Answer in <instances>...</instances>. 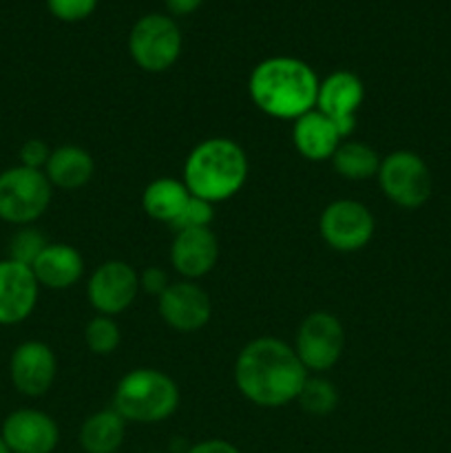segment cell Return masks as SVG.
Masks as SVG:
<instances>
[{
    "label": "cell",
    "instance_id": "1",
    "mask_svg": "<svg viewBox=\"0 0 451 453\" xmlns=\"http://www.w3.org/2000/svg\"><path fill=\"white\" fill-rule=\"evenodd\" d=\"M308 376L294 348L274 336L250 341L234 361V385L241 396L265 410L296 401Z\"/></svg>",
    "mask_w": 451,
    "mask_h": 453
},
{
    "label": "cell",
    "instance_id": "2",
    "mask_svg": "<svg viewBox=\"0 0 451 453\" xmlns=\"http://www.w3.org/2000/svg\"><path fill=\"white\" fill-rule=\"evenodd\" d=\"M318 75L308 62L292 56L261 60L248 80V93L261 113L277 119H296L317 106Z\"/></svg>",
    "mask_w": 451,
    "mask_h": 453
},
{
    "label": "cell",
    "instance_id": "3",
    "mask_svg": "<svg viewBox=\"0 0 451 453\" xmlns=\"http://www.w3.org/2000/svg\"><path fill=\"white\" fill-rule=\"evenodd\" d=\"M248 180L246 150L230 137H210L195 146L184 162V184L190 195L212 206L234 197Z\"/></svg>",
    "mask_w": 451,
    "mask_h": 453
},
{
    "label": "cell",
    "instance_id": "4",
    "mask_svg": "<svg viewBox=\"0 0 451 453\" xmlns=\"http://www.w3.org/2000/svg\"><path fill=\"white\" fill-rule=\"evenodd\" d=\"M111 407L126 423L157 425L180 407V388L166 372L137 367L118 380Z\"/></svg>",
    "mask_w": 451,
    "mask_h": 453
},
{
    "label": "cell",
    "instance_id": "5",
    "mask_svg": "<svg viewBox=\"0 0 451 453\" xmlns=\"http://www.w3.org/2000/svg\"><path fill=\"white\" fill-rule=\"evenodd\" d=\"M53 186L44 171L11 166L0 173V219L13 226H31L49 211Z\"/></svg>",
    "mask_w": 451,
    "mask_h": 453
},
{
    "label": "cell",
    "instance_id": "6",
    "mask_svg": "<svg viewBox=\"0 0 451 453\" xmlns=\"http://www.w3.org/2000/svg\"><path fill=\"white\" fill-rule=\"evenodd\" d=\"M128 53L140 69L164 73L181 53V31L171 16L146 13L128 34Z\"/></svg>",
    "mask_w": 451,
    "mask_h": 453
},
{
    "label": "cell",
    "instance_id": "7",
    "mask_svg": "<svg viewBox=\"0 0 451 453\" xmlns=\"http://www.w3.org/2000/svg\"><path fill=\"white\" fill-rule=\"evenodd\" d=\"M376 180L385 197L405 211L420 208L432 197V173L424 159L414 150H394L380 159Z\"/></svg>",
    "mask_w": 451,
    "mask_h": 453
},
{
    "label": "cell",
    "instance_id": "8",
    "mask_svg": "<svg viewBox=\"0 0 451 453\" xmlns=\"http://www.w3.org/2000/svg\"><path fill=\"white\" fill-rule=\"evenodd\" d=\"M345 349V330L332 312H312L301 321L294 336V352L314 374L332 370Z\"/></svg>",
    "mask_w": 451,
    "mask_h": 453
},
{
    "label": "cell",
    "instance_id": "9",
    "mask_svg": "<svg viewBox=\"0 0 451 453\" xmlns=\"http://www.w3.org/2000/svg\"><path fill=\"white\" fill-rule=\"evenodd\" d=\"M374 215L356 199H336L327 203L318 219L323 242L339 252L363 250L374 237Z\"/></svg>",
    "mask_w": 451,
    "mask_h": 453
},
{
    "label": "cell",
    "instance_id": "10",
    "mask_svg": "<svg viewBox=\"0 0 451 453\" xmlns=\"http://www.w3.org/2000/svg\"><path fill=\"white\" fill-rule=\"evenodd\" d=\"M140 295V274L131 264L119 259L104 261L87 281L88 303L97 314L115 317L133 305Z\"/></svg>",
    "mask_w": 451,
    "mask_h": 453
},
{
    "label": "cell",
    "instance_id": "11",
    "mask_svg": "<svg viewBox=\"0 0 451 453\" xmlns=\"http://www.w3.org/2000/svg\"><path fill=\"white\" fill-rule=\"evenodd\" d=\"M365 100V87L352 71H334L318 84L317 106L325 118H330L348 140L356 128V113Z\"/></svg>",
    "mask_w": 451,
    "mask_h": 453
},
{
    "label": "cell",
    "instance_id": "12",
    "mask_svg": "<svg viewBox=\"0 0 451 453\" xmlns=\"http://www.w3.org/2000/svg\"><path fill=\"white\" fill-rule=\"evenodd\" d=\"M162 321L181 334L202 330L212 317V303L208 292L195 281H172L157 299Z\"/></svg>",
    "mask_w": 451,
    "mask_h": 453
},
{
    "label": "cell",
    "instance_id": "13",
    "mask_svg": "<svg viewBox=\"0 0 451 453\" xmlns=\"http://www.w3.org/2000/svg\"><path fill=\"white\" fill-rule=\"evenodd\" d=\"M57 374V358L42 341H25L18 345L9 361L11 383L22 396H44L53 388Z\"/></svg>",
    "mask_w": 451,
    "mask_h": 453
},
{
    "label": "cell",
    "instance_id": "14",
    "mask_svg": "<svg viewBox=\"0 0 451 453\" xmlns=\"http://www.w3.org/2000/svg\"><path fill=\"white\" fill-rule=\"evenodd\" d=\"M0 436L11 453H53L60 442V427L44 411L22 407L4 418Z\"/></svg>",
    "mask_w": 451,
    "mask_h": 453
},
{
    "label": "cell",
    "instance_id": "15",
    "mask_svg": "<svg viewBox=\"0 0 451 453\" xmlns=\"http://www.w3.org/2000/svg\"><path fill=\"white\" fill-rule=\"evenodd\" d=\"M40 283L34 270L13 259L0 261V326L27 321L38 305Z\"/></svg>",
    "mask_w": 451,
    "mask_h": 453
},
{
    "label": "cell",
    "instance_id": "16",
    "mask_svg": "<svg viewBox=\"0 0 451 453\" xmlns=\"http://www.w3.org/2000/svg\"><path fill=\"white\" fill-rule=\"evenodd\" d=\"M219 259V242L210 228H188L175 233L171 246V264L186 281H195L210 273Z\"/></svg>",
    "mask_w": 451,
    "mask_h": 453
},
{
    "label": "cell",
    "instance_id": "17",
    "mask_svg": "<svg viewBox=\"0 0 451 453\" xmlns=\"http://www.w3.org/2000/svg\"><path fill=\"white\" fill-rule=\"evenodd\" d=\"M343 140L345 137L340 135L336 124L317 109L296 118L294 127H292V142H294L296 150L310 162L332 159Z\"/></svg>",
    "mask_w": 451,
    "mask_h": 453
},
{
    "label": "cell",
    "instance_id": "18",
    "mask_svg": "<svg viewBox=\"0 0 451 453\" xmlns=\"http://www.w3.org/2000/svg\"><path fill=\"white\" fill-rule=\"evenodd\" d=\"M40 288L66 290L73 288L84 274V257L69 243H49L42 255L31 265Z\"/></svg>",
    "mask_w": 451,
    "mask_h": 453
},
{
    "label": "cell",
    "instance_id": "19",
    "mask_svg": "<svg viewBox=\"0 0 451 453\" xmlns=\"http://www.w3.org/2000/svg\"><path fill=\"white\" fill-rule=\"evenodd\" d=\"M93 173H96V162H93L91 153L75 144L53 149L51 157L44 166V175H47L49 184L62 190L82 188L91 181Z\"/></svg>",
    "mask_w": 451,
    "mask_h": 453
},
{
    "label": "cell",
    "instance_id": "20",
    "mask_svg": "<svg viewBox=\"0 0 451 453\" xmlns=\"http://www.w3.org/2000/svg\"><path fill=\"white\" fill-rule=\"evenodd\" d=\"M126 436V420L109 407L88 416L78 432L84 453H118Z\"/></svg>",
    "mask_w": 451,
    "mask_h": 453
},
{
    "label": "cell",
    "instance_id": "21",
    "mask_svg": "<svg viewBox=\"0 0 451 453\" xmlns=\"http://www.w3.org/2000/svg\"><path fill=\"white\" fill-rule=\"evenodd\" d=\"M190 199V190L184 181L172 180V177H157L150 181L141 193V208L150 219L159 224L171 226Z\"/></svg>",
    "mask_w": 451,
    "mask_h": 453
},
{
    "label": "cell",
    "instance_id": "22",
    "mask_svg": "<svg viewBox=\"0 0 451 453\" xmlns=\"http://www.w3.org/2000/svg\"><path fill=\"white\" fill-rule=\"evenodd\" d=\"M332 166L343 180L363 181L378 175L380 155L365 142L343 140L332 155Z\"/></svg>",
    "mask_w": 451,
    "mask_h": 453
},
{
    "label": "cell",
    "instance_id": "23",
    "mask_svg": "<svg viewBox=\"0 0 451 453\" xmlns=\"http://www.w3.org/2000/svg\"><path fill=\"white\" fill-rule=\"evenodd\" d=\"M296 403L308 414L327 416L339 405V392H336L332 380L323 379V376H308L299 396H296Z\"/></svg>",
    "mask_w": 451,
    "mask_h": 453
},
{
    "label": "cell",
    "instance_id": "24",
    "mask_svg": "<svg viewBox=\"0 0 451 453\" xmlns=\"http://www.w3.org/2000/svg\"><path fill=\"white\" fill-rule=\"evenodd\" d=\"M119 341H122V332H119V326L115 323L113 317L97 314L84 327V343L97 357L113 354L118 349Z\"/></svg>",
    "mask_w": 451,
    "mask_h": 453
},
{
    "label": "cell",
    "instance_id": "25",
    "mask_svg": "<svg viewBox=\"0 0 451 453\" xmlns=\"http://www.w3.org/2000/svg\"><path fill=\"white\" fill-rule=\"evenodd\" d=\"M47 246L49 242L44 239V234L40 233V230L31 228V226H22V228L13 234L11 242H9V259L29 265L31 268Z\"/></svg>",
    "mask_w": 451,
    "mask_h": 453
},
{
    "label": "cell",
    "instance_id": "26",
    "mask_svg": "<svg viewBox=\"0 0 451 453\" xmlns=\"http://www.w3.org/2000/svg\"><path fill=\"white\" fill-rule=\"evenodd\" d=\"M212 219H215V208H212V203L190 195L188 203L181 211V215L171 224V230L172 233H180V230L188 228H210Z\"/></svg>",
    "mask_w": 451,
    "mask_h": 453
},
{
    "label": "cell",
    "instance_id": "27",
    "mask_svg": "<svg viewBox=\"0 0 451 453\" xmlns=\"http://www.w3.org/2000/svg\"><path fill=\"white\" fill-rule=\"evenodd\" d=\"M100 0H47L51 16L62 22H80L96 12Z\"/></svg>",
    "mask_w": 451,
    "mask_h": 453
},
{
    "label": "cell",
    "instance_id": "28",
    "mask_svg": "<svg viewBox=\"0 0 451 453\" xmlns=\"http://www.w3.org/2000/svg\"><path fill=\"white\" fill-rule=\"evenodd\" d=\"M49 157H51V149H49L47 142L38 140V137H31L20 146V166L44 171Z\"/></svg>",
    "mask_w": 451,
    "mask_h": 453
},
{
    "label": "cell",
    "instance_id": "29",
    "mask_svg": "<svg viewBox=\"0 0 451 453\" xmlns=\"http://www.w3.org/2000/svg\"><path fill=\"white\" fill-rule=\"evenodd\" d=\"M171 279H168V274H166V270H162V268H146L144 273L140 274V290H144V292H149V295H153V296H162L164 292L168 290V286H171Z\"/></svg>",
    "mask_w": 451,
    "mask_h": 453
},
{
    "label": "cell",
    "instance_id": "30",
    "mask_svg": "<svg viewBox=\"0 0 451 453\" xmlns=\"http://www.w3.org/2000/svg\"><path fill=\"white\" fill-rule=\"evenodd\" d=\"M184 453H241L233 442L224 441V438H208V441H199L195 445L186 447Z\"/></svg>",
    "mask_w": 451,
    "mask_h": 453
},
{
    "label": "cell",
    "instance_id": "31",
    "mask_svg": "<svg viewBox=\"0 0 451 453\" xmlns=\"http://www.w3.org/2000/svg\"><path fill=\"white\" fill-rule=\"evenodd\" d=\"M166 3V9L172 13V16H188V13H195L203 4V0H164Z\"/></svg>",
    "mask_w": 451,
    "mask_h": 453
},
{
    "label": "cell",
    "instance_id": "32",
    "mask_svg": "<svg viewBox=\"0 0 451 453\" xmlns=\"http://www.w3.org/2000/svg\"><path fill=\"white\" fill-rule=\"evenodd\" d=\"M0 453H11L7 449V445H4V441H3V436H0Z\"/></svg>",
    "mask_w": 451,
    "mask_h": 453
},
{
    "label": "cell",
    "instance_id": "33",
    "mask_svg": "<svg viewBox=\"0 0 451 453\" xmlns=\"http://www.w3.org/2000/svg\"><path fill=\"white\" fill-rule=\"evenodd\" d=\"M146 453H162V451H146Z\"/></svg>",
    "mask_w": 451,
    "mask_h": 453
}]
</instances>
